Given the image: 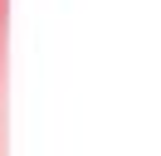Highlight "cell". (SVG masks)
<instances>
[{"mask_svg": "<svg viewBox=\"0 0 161 156\" xmlns=\"http://www.w3.org/2000/svg\"><path fill=\"white\" fill-rule=\"evenodd\" d=\"M5 25H10V0H0V64H5Z\"/></svg>", "mask_w": 161, "mask_h": 156, "instance_id": "6da1fadb", "label": "cell"}]
</instances>
